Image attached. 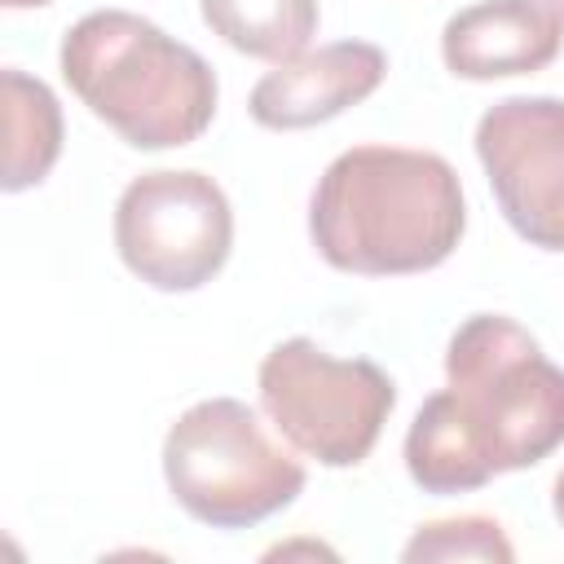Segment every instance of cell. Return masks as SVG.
<instances>
[{
  "mask_svg": "<svg viewBox=\"0 0 564 564\" xmlns=\"http://www.w3.org/2000/svg\"><path fill=\"white\" fill-rule=\"evenodd\" d=\"M564 445V370L502 313H471L445 348V388L405 432V471L423 494H467Z\"/></svg>",
  "mask_w": 564,
  "mask_h": 564,
  "instance_id": "obj_1",
  "label": "cell"
},
{
  "mask_svg": "<svg viewBox=\"0 0 564 564\" xmlns=\"http://www.w3.org/2000/svg\"><path fill=\"white\" fill-rule=\"evenodd\" d=\"M467 229L458 172L410 145H352L308 198V238L339 273L392 278L445 264Z\"/></svg>",
  "mask_w": 564,
  "mask_h": 564,
  "instance_id": "obj_2",
  "label": "cell"
},
{
  "mask_svg": "<svg viewBox=\"0 0 564 564\" xmlns=\"http://www.w3.org/2000/svg\"><path fill=\"white\" fill-rule=\"evenodd\" d=\"M57 62L70 93L137 150L189 145L216 119V70L141 13H84L62 35Z\"/></svg>",
  "mask_w": 564,
  "mask_h": 564,
  "instance_id": "obj_3",
  "label": "cell"
},
{
  "mask_svg": "<svg viewBox=\"0 0 564 564\" xmlns=\"http://www.w3.org/2000/svg\"><path fill=\"white\" fill-rule=\"evenodd\" d=\"M167 494L212 529H251L304 494V463L238 397L189 405L163 436Z\"/></svg>",
  "mask_w": 564,
  "mask_h": 564,
  "instance_id": "obj_4",
  "label": "cell"
},
{
  "mask_svg": "<svg viewBox=\"0 0 564 564\" xmlns=\"http://www.w3.org/2000/svg\"><path fill=\"white\" fill-rule=\"evenodd\" d=\"M256 388L264 419L322 467L366 463L397 405V383L370 357H330L308 335L273 344Z\"/></svg>",
  "mask_w": 564,
  "mask_h": 564,
  "instance_id": "obj_5",
  "label": "cell"
},
{
  "mask_svg": "<svg viewBox=\"0 0 564 564\" xmlns=\"http://www.w3.org/2000/svg\"><path fill=\"white\" fill-rule=\"evenodd\" d=\"M234 247L225 189L194 167H154L123 185L115 203V251L154 291H198Z\"/></svg>",
  "mask_w": 564,
  "mask_h": 564,
  "instance_id": "obj_6",
  "label": "cell"
},
{
  "mask_svg": "<svg viewBox=\"0 0 564 564\" xmlns=\"http://www.w3.org/2000/svg\"><path fill=\"white\" fill-rule=\"evenodd\" d=\"M476 159L507 225L529 247L564 251V101H494L476 119Z\"/></svg>",
  "mask_w": 564,
  "mask_h": 564,
  "instance_id": "obj_7",
  "label": "cell"
},
{
  "mask_svg": "<svg viewBox=\"0 0 564 564\" xmlns=\"http://www.w3.org/2000/svg\"><path fill=\"white\" fill-rule=\"evenodd\" d=\"M383 75H388V53L370 40H335L322 48H304L300 57L256 79L247 97V115L273 132L313 128L366 101L383 84Z\"/></svg>",
  "mask_w": 564,
  "mask_h": 564,
  "instance_id": "obj_8",
  "label": "cell"
},
{
  "mask_svg": "<svg viewBox=\"0 0 564 564\" xmlns=\"http://www.w3.org/2000/svg\"><path fill=\"white\" fill-rule=\"evenodd\" d=\"M564 18L546 0H476L441 26V62L458 79H507L560 57Z\"/></svg>",
  "mask_w": 564,
  "mask_h": 564,
  "instance_id": "obj_9",
  "label": "cell"
},
{
  "mask_svg": "<svg viewBox=\"0 0 564 564\" xmlns=\"http://www.w3.org/2000/svg\"><path fill=\"white\" fill-rule=\"evenodd\" d=\"M4 172L0 185L9 194L40 185L62 154V106L44 79L26 70H4Z\"/></svg>",
  "mask_w": 564,
  "mask_h": 564,
  "instance_id": "obj_10",
  "label": "cell"
},
{
  "mask_svg": "<svg viewBox=\"0 0 564 564\" xmlns=\"http://www.w3.org/2000/svg\"><path fill=\"white\" fill-rule=\"evenodd\" d=\"M203 22L229 48L260 62H291L317 35V0H198Z\"/></svg>",
  "mask_w": 564,
  "mask_h": 564,
  "instance_id": "obj_11",
  "label": "cell"
},
{
  "mask_svg": "<svg viewBox=\"0 0 564 564\" xmlns=\"http://www.w3.org/2000/svg\"><path fill=\"white\" fill-rule=\"evenodd\" d=\"M405 564H432V560H485V564H511L516 546L507 542L502 524L489 516H458V520H427L414 529V538L401 551Z\"/></svg>",
  "mask_w": 564,
  "mask_h": 564,
  "instance_id": "obj_12",
  "label": "cell"
},
{
  "mask_svg": "<svg viewBox=\"0 0 564 564\" xmlns=\"http://www.w3.org/2000/svg\"><path fill=\"white\" fill-rule=\"evenodd\" d=\"M551 511H555V520L564 524V471L555 476V489H551Z\"/></svg>",
  "mask_w": 564,
  "mask_h": 564,
  "instance_id": "obj_13",
  "label": "cell"
},
{
  "mask_svg": "<svg viewBox=\"0 0 564 564\" xmlns=\"http://www.w3.org/2000/svg\"><path fill=\"white\" fill-rule=\"evenodd\" d=\"M9 9H40V4H53V0H4Z\"/></svg>",
  "mask_w": 564,
  "mask_h": 564,
  "instance_id": "obj_14",
  "label": "cell"
},
{
  "mask_svg": "<svg viewBox=\"0 0 564 564\" xmlns=\"http://www.w3.org/2000/svg\"><path fill=\"white\" fill-rule=\"evenodd\" d=\"M546 4H551V9H555V13L564 18V0H546Z\"/></svg>",
  "mask_w": 564,
  "mask_h": 564,
  "instance_id": "obj_15",
  "label": "cell"
}]
</instances>
